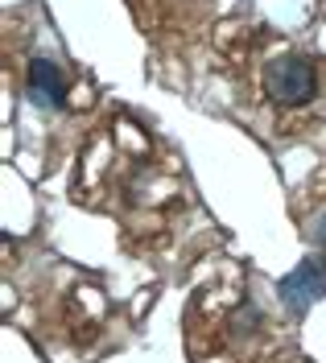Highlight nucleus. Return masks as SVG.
I'll use <instances>...</instances> for the list:
<instances>
[{"label":"nucleus","mask_w":326,"mask_h":363,"mask_svg":"<svg viewBox=\"0 0 326 363\" xmlns=\"http://www.w3.org/2000/svg\"><path fill=\"white\" fill-rule=\"evenodd\" d=\"M25 95L33 108L42 112H58L67 104V79H62V67L54 58H33L25 67Z\"/></svg>","instance_id":"7ed1b4c3"},{"label":"nucleus","mask_w":326,"mask_h":363,"mask_svg":"<svg viewBox=\"0 0 326 363\" xmlns=\"http://www.w3.org/2000/svg\"><path fill=\"white\" fill-rule=\"evenodd\" d=\"M277 297L289 314L302 318L314 301L326 297V256H305L302 264H293V272H285L277 281Z\"/></svg>","instance_id":"f03ea898"},{"label":"nucleus","mask_w":326,"mask_h":363,"mask_svg":"<svg viewBox=\"0 0 326 363\" xmlns=\"http://www.w3.org/2000/svg\"><path fill=\"white\" fill-rule=\"evenodd\" d=\"M318 91V70L302 54H281L264 67V95L277 108H302Z\"/></svg>","instance_id":"f257e3e1"},{"label":"nucleus","mask_w":326,"mask_h":363,"mask_svg":"<svg viewBox=\"0 0 326 363\" xmlns=\"http://www.w3.org/2000/svg\"><path fill=\"white\" fill-rule=\"evenodd\" d=\"M310 235L318 240V248H326V211L318 215V219H314V231H310Z\"/></svg>","instance_id":"20e7f679"}]
</instances>
